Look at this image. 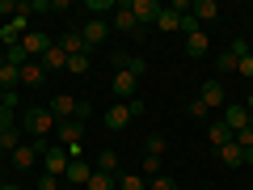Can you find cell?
I'll use <instances>...</instances> for the list:
<instances>
[{
    "label": "cell",
    "instance_id": "1",
    "mask_svg": "<svg viewBox=\"0 0 253 190\" xmlns=\"http://www.w3.org/2000/svg\"><path fill=\"white\" fill-rule=\"evenodd\" d=\"M17 127H21V136H34V140H46L55 131V127H59V118L51 114V110L46 106H30L26 114L17 118Z\"/></svg>",
    "mask_w": 253,
    "mask_h": 190
},
{
    "label": "cell",
    "instance_id": "2",
    "mask_svg": "<svg viewBox=\"0 0 253 190\" xmlns=\"http://www.w3.org/2000/svg\"><path fill=\"white\" fill-rule=\"evenodd\" d=\"M46 110H51V114L59 118V123H68V118H81V123H89V114H93V106H89V101H76L72 93H55V101H51Z\"/></svg>",
    "mask_w": 253,
    "mask_h": 190
},
{
    "label": "cell",
    "instance_id": "3",
    "mask_svg": "<svg viewBox=\"0 0 253 190\" xmlns=\"http://www.w3.org/2000/svg\"><path fill=\"white\" fill-rule=\"evenodd\" d=\"M135 114H144V101H139V97L135 101H114V106L101 114V123H106V131H123Z\"/></svg>",
    "mask_w": 253,
    "mask_h": 190
},
{
    "label": "cell",
    "instance_id": "4",
    "mask_svg": "<svg viewBox=\"0 0 253 190\" xmlns=\"http://www.w3.org/2000/svg\"><path fill=\"white\" fill-rule=\"evenodd\" d=\"M245 55H249V43H245V38H236V43H232V47H228V51L215 59V68H219L224 76H232V72H236V63H241Z\"/></svg>",
    "mask_w": 253,
    "mask_h": 190
},
{
    "label": "cell",
    "instance_id": "5",
    "mask_svg": "<svg viewBox=\"0 0 253 190\" xmlns=\"http://www.w3.org/2000/svg\"><path fill=\"white\" fill-rule=\"evenodd\" d=\"M110 89H114V101H135L139 76H135V72H114V81H110Z\"/></svg>",
    "mask_w": 253,
    "mask_h": 190
},
{
    "label": "cell",
    "instance_id": "6",
    "mask_svg": "<svg viewBox=\"0 0 253 190\" xmlns=\"http://www.w3.org/2000/svg\"><path fill=\"white\" fill-rule=\"evenodd\" d=\"M199 101H203L207 110H219V114H224V106H228V93H224V85H219V81H203Z\"/></svg>",
    "mask_w": 253,
    "mask_h": 190
},
{
    "label": "cell",
    "instance_id": "7",
    "mask_svg": "<svg viewBox=\"0 0 253 190\" xmlns=\"http://www.w3.org/2000/svg\"><path fill=\"white\" fill-rule=\"evenodd\" d=\"M21 51H26V59H42L46 55V47H51V38L42 34V30H26V38H21Z\"/></svg>",
    "mask_w": 253,
    "mask_h": 190
},
{
    "label": "cell",
    "instance_id": "8",
    "mask_svg": "<svg viewBox=\"0 0 253 190\" xmlns=\"http://www.w3.org/2000/svg\"><path fill=\"white\" fill-rule=\"evenodd\" d=\"M46 152V140H34V144H21V148H13V165H17V169H30V165L38 161V156Z\"/></svg>",
    "mask_w": 253,
    "mask_h": 190
},
{
    "label": "cell",
    "instance_id": "9",
    "mask_svg": "<svg viewBox=\"0 0 253 190\" xmlns=\"http://www.w3.org/2000/svg\"><path fill=\"white\" fill-rule=\"evenodd\" d=\"M126 9H131V17L139 21V26H148V21H156L161 17V9L165 4H156V0H123Z\"/></svg>",
    "mask_w": 253,
    "mask_h": 190
},
{
    "label": "cell",
    "instance_id": "10",
    "mask_svg": "<svg viewBox=\"0 0 253 190\" xmlns=\"http://www.w3.org/2000/svg\"><path fill=\"white\" fill-rule=\"evenodd\" d=\"M42 165H46L51 178H63L68 165H72V156H68V148H46V152H42Z\"/></svg>",
    "mask_w": 253,
    "mask_h": 190
},
{
    "label": "cell",
    "instance_id": "11",
    "mask_svg": "<svg viewBox=\"0 0 253 190\" xmlns=\"http://www.w3.org/2000/svg\"><path fill=\"white\" fill-rule=\"evenodd\" d=\"M106 34H110V21H101V17H93V21H84V26H81V38H84L89 51L106 43Z\"/></svg>",
    "mask_w": 253,
    "mask_h": 190
},
{
    "label": "cell",
    "instance_id": "12",
    "mask_svg": "<svg viewBox=\"0 0 253 190\" xmlns=\"http://www.w3.org/2000/svg\"><path fill=\"white\" fill-rule=\"evenodd\" d=\"M89 178H93V165H89V161H72V165H68V173H63V182L76 186V190L89 186Z\"/></svg>",
    "mask_w": 253,
    "mask_h": 190
},
{
    "label": "cell",
    "instance_id": "13",
    "mask_svg": "<svg viewBox=\"0 0 253 190\" xmlns=\"http://www.w3.org/2000/svg\"><path fill=\"white\" fill-rule=\"evenodd\" d=\"M224 123H228V131L236 136L241 127L253 123V114H249V106H232V101H228V106H224Z\"/></svg>",
    "mask_w": 253,
    "mask_h": 190
},
{
    "label": "cell",
    "instance_id": "14",
    "mask_svg": "<svg viewBox=\"0 0 253 190\" xmlns=\"http://www.w3.org/2000/svg\"><path fill=\"white\" fill-rule=\"evenodd\" d=\"M21 38H26V13H21V17H13V21H4V26H0V43H4V47H17Z\"/></svg>",
    "mask_w": 253,
    "mask_h": 190
},
{
    "label": "cell",
    "instance_id": "15",
    "mask_svg": "<svg viewBox=\"0 0 253 190\" xmlns=\"http://www.w3.org/2000/svg\"><path fill=\"white\" fill-rule=\"evenodd\" d=\"M114 72H135V76H144V72H148V63L139 59V55H126V51H114Z\"/></svg>",
    "mask_w": 253,
    "mask_h": 190
},
{
    "label": "cell",
    "instance_id": "16",
    "mask_svg": "<svg viewBox=\"0 0 253 190\" xmlns=\"http://www.w3.org/2000/svg\"><path fill=\"white\" fill-rule=\"evenodd\" d=\"M38 63H42L46 72H63V68H68V51H63L59 43H51V47H46V55H42Z\"/></svg>",
    "mask_w": 253,
    "mask_h": 190
},
{
    "label": "cell",
    "instance_id": "17",
    "mask_svg": "<svg viewBox=\"0 0 253 190\" xmlns=\"http://www.w3.org/2000/svg\"><path fill=\"white\" fill-rule=\"evenodd\" d=\"M207 51H211L207 30H194V34H186V55H190V59H203Z\"/></svg>",
    "mask_w": 253,
    "mask_h": 190
},
{
    "label": "cell",
    "instance_id": "18",
    "mask_svg": "<svg viewBox=\"0 0 253 190\" xmlns=\"http://www.w3.org/2000/svg\"><path fill=\"white\" fill-rule=\"evenodd\" d=\"M9 127H17V89L4 93V101H0V131H9Z\"/></svg>",
    "mask_w": 253,
    "mask_h": 190
},
{
    "label": "cell",
    "instance_id": "19",
    "mask_svg": "<svg viewBox=\"0 0 253 190\" xmlns=\"http://www.w3.org/2000/svg\"><path fill=\"white\" fill-rule=\"evenodd\" d=\"M46 81V68L38 59H30V63H21V85H26V89H38V85Z\"/></svg>",
    "mask_w": 253,
    "mask_h": 190
},
{
    "label": "cell",
    "instance_id": "20",
    "mask_svg": "<svg viewBox=\"0 0 253 190\" xmlns=\"http://www.w3.org/2000/svg\"><path fill=\"white\" fill-rule=\"evenodd\" d=\"M110 26L123 30V34H139V30H144L135 17H131V9H126V4H118V9H114V21H110Z\"/></svg>",
    "mask_w": 253,
    "mask_h": 190
},
{
    "label": "cell",
    "instance_id": "21",
    "mask_svg": "<svg viewBox=\"0 0 253 190\" xmlns=\"http://www.w3.org/2000/svg\"><path fill=\"white\" fill-rule=\"evenodd\" d=\"M207 140H211V148H215V152H219L224 144H232V131H228V123H224V118L207 127Z\"/></svg>",
    "mask_w": 253,
    "mask_h": 190
},
{
    "label": "cell",
    "instance_id": "22",
    "mask_svg": "<svg viewBox=\"0 0 253 190\" xmlns=\"http://www.w3.org/2000/svg\"><path fill=\"white\" fill-rule=\"evenodd\" d=\"M190 13H194V17H199V26H203V21H215V17H219V4H215V0H194V4H190Z\"/></svg>",
    "mask_w": 253,
    "mask_h": 190
},
{
    "label": "cell",
    "instance_id": "23",
    "mask_svg": "<svg viewBox=\"0 0 253 190\" xmlns=\"http://www.w3.org/2000/svg\"><path fill=\"white\" fill-rule=\"evenodd\" d=\"M156 26H161V34H181V13H173V9H161Z\"/></svg>",
    "mask_w": 253,
    "mask_h": 190
},
{
    "label": "cell",
    "instance_id": "24",
    "mask_svg": "<svg viewBox=\"0 0 253 190\" xmlns=\"http://www.w3.org/2000/svg\"><path fill=\"white\" fill-rule=\"evenodd\" d=\"M59 47H63L68 55H89V47H84L81 30H72V34H63V38H59Z\"/></svg>",
    "mask_w": 253,
    "mask_h": 190
},
{
    "label": "cell",
    "instance_id": "25",
    "mask_svg": "<svg viewBox=\"0 0 253 190\" xmlns=\"http://www.w3.org/2000/svg\"><path fill=\"white\" fill-rule=\"evenodd\" d=\"M26 144V136H21V127H9V131H0V152H13V148Z\"/></svg>",
    "mask_w": 253,
    "mask_h": 190
},
{
    "label": "cell",
    "instance_id": "26",
    "mask_svg": "<svg viewBox=\"0 0 253 190\" xmlns=\"http://www.w3.org/2000/svg\"><path fill=\"white\" fill-rule=\"evenodd\" d=\"M0 85H4V89H17V85H21V68H13V63H4V59H0Z\"/></svg>",
    "mask_w": 253,
    "mask_h": 190
},
{
    "label": "cell",
    "instance_id": "27",
    "mask_svg": "<svg viewBox=\"0 0 253 190\" xmlns=\"http://www.w3.org/2000/svg\"><path fill=\"white\" fill-rule=\"evenodd\" d=\"M118 190H148V178L144 173H118Z\"/></svg>",
    "mask_w": 253,
    "mask_h": 190
},
{
    "label": "cell",
    "instance_id": "28",
    "mask_svg": "<svg viewBox=\"0 0 253 190\" xmlns=\"http://www.w3.org/2000/svg\"><path fill=\"white\" fill-rule=\"evenodd\" d=\"M219 161H224L228 169H236V165H245V148H236V144H224V148H219Z\"/></svg>",
    "mask_w": 253,
    "mask_h": 190
},
{
    "label": "cell",
    "instance_id": "29",
    "mask_svg": "<svg viewBox=\"0 0 253 190\" xmlns=\"http://www.w3.org/2000/svg\"><path fill=\"white\" fill-rule=\"evenodd\" d=\"M97 173H110V178H118V156L110 152V148H101V152H97Z\"/></svg>",
    "mask_w": 253,
    "mask_h": 190
},
{
    "label": "cell",
    "instance_id": "30",
    "mask_svg": "<svg viewBox=\"0 0 253 190\" xmlns=\"http://www.w3.org/2000/svg\"><path fill=\"white\" fill-rule=\"evenodd\" d=\"M84 190H118V182L110 178V173H97V169H93V178H89V186H84Z\"/></svg>",
    "mask_w": 253,
    "mask_h": 190
},
{
    "label": "cell",
    "instance_id": "31",
    "mask_svg": "<svg viewBox=\"0 0 253 190\" xmlns=\"http://www.w3.org/2000/svg\"><path fill=\"white\" fill-rule=\"evenodd\" d=\"M63 72H76V76H84L89 72V55H68V68Z\"/></svg>",
    "mask_w": 253,
    "mask_h": 190
},
{
    "label": "cell",
    "instance_id": "32",
    "mask_svg": "<svg viewBox=\"0 0 253 190\" xmlns=\"http://www.w3.org/2000/svg\"><path fill=\"white\" fill-rule=\"evenodd\" d=\"M232 144H236V148H253V123L236 131V136H232Z\"/></svg>",
    "mask_w": 253,
    "mask_h": 190
},
{
    "label": "cell",
    "instance_id": "33",
    "mask_svg": "<svg viewBox=\"0 0 253 190\" xmlns=\"http://www.w3.org/2000/svg\"><path fill=\"white\" fill-rule=\"evenodd\" d=\"M148 190H177V182L165 178V173H156V178H148Z\"/></svg>",
    "mask_w": 253,
    "mask_h": 190
},
{
    "label": "cell",
    "instance_id": "34",
    "mask_svg": "<svg viewBox=\"0 0 253 190\" xmlns=\"http://www.w3.org/2000/svg\"><path fill=\"white\" fill-rule=\"evenodd\" d=\"M156 173H161V156L144 152V178H156Z\"/></svg>",
    "mask_w": 253,
    "mask_h": 190
},
{
    "label": "cell",
    "instance_id": "35",
    "mask_svg": "<svg viewBox=\"0 0 253 190\" xmlns=\"http://www.w3.org/2000/svg\"><path fill=\"white\" fill-rule=\"evenodd\" d=\"M236 76H245V81H253V51L245 55L241 63H236Z\"/></svg>",
    "mask_w": 253,
    "mask_h": 190
},
{
    "label": "cell",
    "instance_id": "36",
    "mask_svg": "<svg viewBox=\"0 0 253 190\" xmlns=\"http://www.w3.org/2000/svg\"><path fill=\"white\" fill-rule=\"evenodd\" d=\"M144 152H152V156H165V140H161V136H148Z\"/></svg>",
    "mask_w": 253,
    "mask_h": 190
},
{
    "label": "cell",
    "instance_id": "37",
    "mask_svg": "<svg viewBox=\"0 0 253 190\" xmlns=\"http://www.w3.org/2000/svg\"><path fill=\"white\" fill-rule=\"evenodd\" d=\"M38 190H63V178H51V173H42V178H38Z\"/></svg>",
    "mask_w": 253,
    "mask_h": 190
},
{
    "label": "cell",
    "instance_id": "38",
    "mask_svg": "<svg viewBox=\"0 0 253 190\" xmlns=\"http://www.w3.org/2000/svg\"><path fill=\"white\" fill-rule=\"evenodd\" d=\"M118 9V0H89V13H110Z\"/></svg>",
    "mask_w": 253,
    "mask_h": 190
},
{
    "label": "cell",
    "instance_id": "39",
    "mask_svg": "<svg viewBox=\"0 0 253 190\" xmlns=\"http://www.w3.org/2000/svg\"><path fill=\"white\" fill-rule=\"evenodd\" d=\"M190 114H194V118H207V114H211V110H207V106H203V101H199V97H194V101H190Z\"/></svg>",
    "mask_w": 253,
    "mask_h": 190
},
{
    "label": "cell",
    "instance_id": "40",
    "mask_svg": "<svg viewBox=\"0 0 253 190\" xmlns=\"http://www.w3.org/2000/svg\"><path fill=\"white\" fill-rule=\"evenodd\" d=\"M245 165H253V148H245Z\"/></svg>",
    "mask_w": 253,
    "mask_h": 190
},
{
    "label": "cell",
    "instance_id": "41",
    "mask_svg": "<svg viewBox=\"0 0 253 190\" xmlns=\"http://www.w3.org/2000/svg\"><path fill=\"white\" fill-rule=\"evenodd\" d=\"M4 190H21V186H17V182H4Z\"/></svg>",
    "mask_w": 253,
    "mask_h": 190
},
{
    "label": "cell",
    "instance_id": "42",
    "mask_svg": "<svg viewBox=\"0 0 253 190\" xmlns=\"http://www.w3.org/2000/svg\"><path fill=\"white\" fill-rule=\"evenodd\" d=\"M4 93H9V89H4V85H0V101H4Z\"/></svg>",
    "mask_w": 253,
    "mask_h": 190
},
{
    "label": "cell",
    "instance_id": "43",
    "mask_svg": "<svg viewBox=\"0 0 253 190\" xmlns=\"http://www.w3.org/2000/svg\"><path fill=\"white\" fill-rule=\"evenodd\" d=\"M63 190H76V186H63Z\"/></svg>",
    "mask_w": 253,
    "mask_h": 190
},
{
    "label": "cell",
    "instance_id": "44",
    "mask_svg": "<svg viewBox=\"0 0 253 190\" xmlns=\"http://www.w3.org/2000/svg\"><path fill=\"white\" fill-rule=\"evenodd\" d=\"M0 190H4V182H0Z\"/></svg>",
    "mask_w": 253,
    "mask_h": 190
},
{
    "label": "cell",
    "instance_id": "45",
    "mask_svg": "<svg viewBox=\"0 0 253 190\" xmlns=\"http://www.w3.org/2000/svg\"><path fill=\"white\" fill-rule=\"evenodd\" d=\"M0 156H4V152H0Z\"/></svg>",
    "mask_w": 253,
    "mask_h": 190
}]
</instances>
